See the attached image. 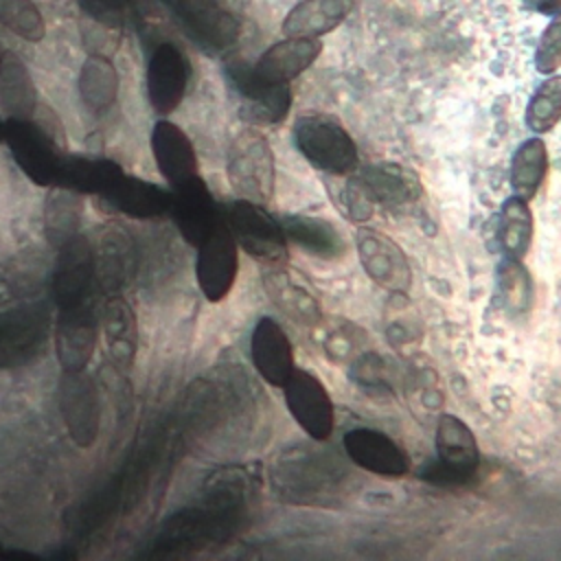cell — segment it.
<instances>
[{
	"label": "cell",
	"instance_id": "cell-1",
	"mask_svg": "<svg viewBox=\"0 0 561 561\" xmlns=\"http://www.w3.org/2000/svg\"><path fill=\"white\" fill-rule=\"evenodd\" d=\"M296 147L320 171L348 173L357 167V147L348 131L327 116H302L294 127Z\"/></svg>",
	"mask_w": 561,
	"mask_h": 561
},
{
	"label": "cell",
	"instance_id": "cell-2",
	"mask_svg": "<svg viewBox=\"0 0 561 561\" xmlns=\"http://www.w3.org/2000/svg\"><path fill=\"white\" fill-rule=\"evenodd\" d=\"M228 178L232 188L241 193V199L256 204L270 199L274 188V156L261 134L245 129L232 140Z\"/></svg>",
	"mask_w": 561,
	"mask_h": 561
},
{
	"label": "cell",
	"instance_id": "cell-3",
	"mask_svg": "<svg viewBox=\"0 0 561 561\" xmlns=\"http://www.w3.org/2000/svg\"><path fill=\"white\" fill-rule=\"evenodd\" d=\"M416 193L419 182L414 173L392 164L366 167L346 186V208L353 219H364L370 215L375 202L386 206L405 204L412 202Z\"/></svg>",
	"mask_w": 561,
	"mask_h": 561
},
{
	"label": "cell",
	"instance_id": "cell-4",
	"mask_svg": "<svg viewBox=\"0 0 561 561\" xmlns=\"http://www.w3.org/2000/svg\"><path fill=\"white\" fill-rule=\"evenodd\" d=\"M237 243L250 254L267 263L287 259V237L283 226L256 202L237 199L224 215Z\"/></svg>",
	"mask_w": 561,
	"mask_h": 561
},
{
	"label": "cell",
	"instance_id": "cell-5",
	"mask_svg": "<svg viewBox=\"0 0 561 561\" xmlns=\"http://www.w3.org/2000/svg\"><path fill=\"white\" fill-rule=\"evenodd\" d=\"M197 248V285L206 300L219 302L230 294L239 272V243L224 215Z\"/></svg>",
	"mask_w": 561,
	"mask_h": 561
},
{
	"label": "cell",
	"instance_id": "cell-6",
	"mask_svg": "<svg viewBox=\"0 0 561 561\" xmlns=\"http://www.w3.org/2000/svg\"><path fill=\"white\" fill-rule=\"evenodd\" d=\"M4 140L20 169L42 186L57 184L64 164L61 147H57L33 118H11L4 127Z\"/></svg>",
	"mask_w": 561,
	"mask_h": 561
},
{
	"label": "cell",
	"instance_id": "cell-7",
	"mask_svg": "<svg viewBox=\"0 0 561 561\" xmlns=\"http://www.w3.org/2000/svg\"><path fill=\"white\" fill-rule=\"evenodd\" d=\"M59 412L72 443L81 449L92 447L101 430V399L85 370H64L59 381Z\"/></svg>",
	"mask_w": 561,
	"mask_h": 561
},
{
	"label": "cell",
	"instance_id": "cell-8",
	"mask_svg": "<svg viewBox=\"0 0 561 561\" xmlns=\"http://www.w3.org/2000/svg\"><path fill=\"white\" fill-rule=\"evenodd\" d=\"M283 390L296 423L316 440L329 438L333 432V403L324 386L311 373L294 368Z\"/></svg>",
	"mask_w": 561,
	"mask_h": 561
},
{
	"label": "cell",
	"instance_id": "cell-9",
	"mask_svg": "<svg viewBox=\"0 0 561 561\" xmlns=\"http://www.w3.org/2000/svg\"><path fill=\"white\" fill-rule=\"evenodd\" d=\"M438 462L432 467L430 478L440 482H462L480 462V451L471 430L454 414H443L436 427Z\"/></svg>",
	"mask_w": 561,
	"mask_h": 561
},
{
	"label": "cell",
	"instance_id": "cell-10",
	"mask_svg": "<svg viewBox=\"0 0 561 561\" xmlns=\"http://www.w3.org/2000/svg\"><path fill=\"white\" fill-rule=\"evenodd\" d=\"M94 276V254L90 241L72 234L59 245L57 265L53 272V298L59 309L77 307L88 300Z\"/></svg>",
	"mask_w": 561,
	"mask_h": 561
},
{
	"label": "cell",
	"instance_id": "cell-11",
	"mask_svg": "<svg viewBox=\"0 0 561 561\" xmlns=\"http://www.w3.org/2000/svg\"><path fill=\"white\" fill-rule=\"evenodd\" d=\"M171 195V213L178 224L180 234L191 243L199 245L221 219V213L215 206V199L202 178H191L178 186Z\"/></svg>",
	"mask_w": 561,
	"mask_h": 561
},
{
	"label": "cell",
	"instance_id": "cell-12",
	"mask_svg": "<svg viewBox=\"0 0 561 561\" xmlns=\"http://www.w3.org/2000/svg\"><path fill=\"white\" fill-rule=\"evenodd\" d=\"M169 4L199 44L226 50L239 37V22L217 0H162Z\"/></svg>",
	"mask_w": 561,
	"mask_h": 561
},
{
	"label": "cell",
	"instance_id": "cell-13",
	"mask_svg": "<svg viewBox=\"0 0 561 561\" xmlns=\"http://www.w3.org/2000/svg\"><path fill=\"white\" fill-rule=\"evenodd\" d=\"M96 318L83 302L59 309L55 324V351L64 370H83L96 346Z\"/></svg>",
	"mask_w": 561,
	"mask_h": 561
},
{
	"label": "cell",
	"instance_id": "cell-14",
	"mask_svg": "<svg viewBox=\"0 0 561 561\" xmlns=\"http://www.w3.org/2000/svg\"><path fill=\"white\" fill-rule=\"evenodd\" d=\"M188 83V64L178 46L164 42L160 44L149 59L147 68V88H149V101L156 112L169 114L173 112Z\"/></svg>",
	"mask_w": 561,
	"mask_h": 561
},
{
	"label": "cell",
	"instance_id": "cell-15",
	"mask_svg": "<svg viewBox=\"0 0 561 561\" xmlns=\"http://www.w3.org/2000/svg\"><path fill=\"white\" fill-rule=\"evenodd\" d=\"M344 449L355 465L370 473L383 478H401L408 473L405 454L383 432L368 427L351 430L344 436Z\"/></svg>",
	"mask_w": 561,
	"mask_h": 561
},
{
	"label": "cell",
	"instance_id": "cell-16",
	"mask_svg": "<svg viewBox=\"0 0 561 561\" xmlns=\"http://www.w3.org/2000/svg\"><path fill=\"white\" fill-rule=\"evenodd\" d=\"M250 355L259 375L270 386L283 388L294 370V355L285 331L272 318H261L256 322L250 340Z\"/></svg>",
	"mask_w": 561,
	"mask_h": 561
},
{
	"label": "cell",
	"instance_id": "cell-17",
	"mask_svg": "<svg viewBox=\"0 0 561 561\" xmlns=\"http://www.w3.org/2000/svg\"><path fill=\"white\" fill-rule=\"evenodd\" d=\"M228 77L250 103L254 121L280 123L287 116L291 105V90L287 83H265L254 75L252 66L241 61L228 66Z\"/></svg>",
	"mask_w": 561,
	"mask_h": 561
},
{
	"label": "cell",
	"instance_id": "cell-18",
	"mask_svg": "<svg viewBox=\"0 0 561 561\" xmlns=\"http://www.w3.org/2000/svg\"><path fill=\"white\" fill-rule=\"evenodd\" d=\"M320 50L322 44L316 37H287L270 46L252 70L265 83H287L307 70Z\"/></svg>",
	"mask_w": 561,
	"mask_h": 561
},
{
	"label": "cell",
	"instance_id": "cell-19",
	"mask_svg": "<svg viewBox=\"0 0 561 561\" xmlns=\"http://www.w3.org/2000/svg\"><path fill=\"white\" fill-rule=\"evenodd\" d=\"M151 151L160 173L173 184L197 175V158L188 136L171 121H158L151 131Z\"/></svg>",
	"mask_w": 561,
	"mask_h": 561
},
{
	"label": "cell",
	"instance_id": "cell-20",
	"mask_svg": "<svg viewBox=\"0 0 561 561\" xmlns=\"http://www.w3.org/2000/svg\"><path fill=\"white\" fill-rule=\"evenodd\" d=\"M353 11V0H302L283 20L287 37H320L333 31Z\"/></svg>",
	"mask_w": 561,
	"mask_h": 561
},
{
	"label": "cell",
	"instance_id": "cell-21",
	"mask_svg": "<svg viewBox=\"0 0 561 561\" xmlns=\"http://www.w3.org/2000/svg\"><path fill=\"white\" fill-rule=\"evenodd\" d=\"M0 105L11 118H31L37 110L33 77L13 53H4L0 61Z\"/></svg>",
	"mask_w": 561,
	"mask_h": 561
},
{
	"label": "cell",
	"instance_id": "cell-22",
	"mask_svg": "<svg viewBox=\"0 0 561 561\" xmlns=\"http://www.w3.org/2000/svg\"><path fill=\"white\" fill-rule=\"evenodd\" d=\"M283 232L287 241L320 259H337L344 254V239L340 230L327 219L294 215L283 221Z\"/></svg>",
	"mask_w": 561,
	"mask_h": 561
},
{
	"label": "cell",
	"instance_id": "cell-23",
	"mask_svg": "<svg viewBox=\"0 0 561 561\" xmlns=\"http://www.w3.org/2000/svg\"><path fill=\"white\" fill-rule=\"evenodd\" d=\"M125 171L105 158H81V160H64L57 184L75 191V193H101L107 195L121 180Z\"/></svg>",
	"mask_w": 561,
	"mask_h": 561
},
{
	"label": "cell",
	"instance_id": "cell-24",
	"mask_svg": "<svg viewBox=\"0 0 561 561\" xmlns=\"http://www.w3.org/2000/svg\"><path fill=\"white\" fill-rule=\"evenodd\" d=\"M359 252L366 272L381 285L390 289H403L410 283V272L401 252L386 237L364 234L359 241Z\"/></svg>",
	"mask_w": 561,
	"mask_h": 561
},
{
	"label": "cell",
	"instance_id": "cell-25",
	"mask_svg": "<svg viewBox=\"0 0 561 561\" xmlns=\"http://www.w3.org/2000/svg\"><path fill=\"white\" fill-rule=\"evenodd\" d=\"M107 197L127 215L134 217H153L171 208V193L164 188L134 180L125 175L110 193Z\"/></svg>",
	"mask_w": 561,
	"mask_h": 561
},
{
	"label": "cell",
	"instance_id": "cell-26",
	"mask_svg": "<svg viewBox=\"0 0 561 561\" xmlns=\"http://www.w3.org/2000/svg\"><path fill=\"white\" fill-rule=\"evenodd\" d=\"M79 92L92 112L107 110L118 92V75L114 64L103 55H90L79 75Z\"/></svg>",
	"mask_w": 561,
	"mask_h": 561
},
{
	"label": "cell",
	"instance_id": "cell-27",
	"mask_svg": "<svg viewBox=\"0 0 561 561\" xmlns=\"http://www.w3.org/2000/svg\"><path fill=\"white\" fill-rule=\"evenodd\" d=\"M548 171V151L543 140L530 138L526 140L513 156L511 164V186L517 197L530 202Z\"/></svg>",
	"mask_w": 561,
	"mask_h": 561
},
{
	"label": "cell",
	"instance_id": "cell-28",
	"mask_svg": "<svg viewBox=\"0 0 561 561\" xmlns=\"http://www.w3.org/2000/svg\"><path fill=\"white\" fill-rule=\"evenodd\" d=\"M533 239V215L528 202L513 195L504 202L500 213L497 241L506 259H524Z\"/></svg>",
	"mask_w": 561,
	"mask_h": 561
},
{
	"label": "cell",
	"instance_id": "cell-29",
	"mask_svg": "<svg viewBox=\"0 0 561 561\" xmlns=\"http://www.w3.org/2000/svg\"><path fill=\"white\" fill-rule=\"evenodd\" d=\"M44 335L37 316L18 313L0 324V364H15L28 357Z\"/></svg>",
	"mask_w": 561,
	"mask_h": 561
},
{
	"label": "cell",
	"instance_id": "cell-30",
	"mask_svg": "<svg viewBox=\"0 0 561 561\" xmlns=\"http://www.w3.org/2000/svg\"><path fill=\"white\" fill-rule=\"evenodd\" d=\"M561 118V77L546 79L526 107V125L535 134L550 131Z\"/></svg>",
	"mask_w": 561,
	"mask_h": 561
},
{
	"label": "cell",
	"instance_id": "cell-31",
	"mask_svg": "<svg viewBox=\"0 0 561 561\" xmlns=\"http://www.w3.org/2000/svg\"><path fill=\"white\" fill-rule=\"evenodd\" d=\"M77 219H79V204L75 191H61L57 195L48 197L46 204V234L48 241L57 248L77 234Z\"/></svg>",
	"mask_w": 561,
	"mask_h": 561
},
{
	"label": "cell",
	"instance_id": "cell-32",
	"mask_svg": "<svg viewBox=\"0 0 561 561\" xmlns=\"http://www.w3.org/2000/svg\"><path fill=\"white\" fill-rule=\"evenodd\" d=\"M0 22L26 42H39L46 33L44 18L31 0H0Z\"/></svg>",
	"mask_w": 561,
	"mask_h": 561
},
{
	"label": "cell",
	"instance_id": "cell-33",
	"mask_svg": "<svg viewBox=\"0 0 561 561\" xmlns=\"http://www.w3.org/2000/svg\"><path fill=\"white\" fill-rule=\"evenodd\" d=\"M497 276H500V291H502L504 305L515 313L526 311L533 300V287H530L528 272L522 267V261L504 256Z\"/></svg>",
	"mask_w": 561,
	"mask_h": 561
},
{
	"label": "cell",
	"instance_id": "cell-34",
	"mask_svg": "<svg viewBox=\"0 0 561 561\" xmlns=\"http://www.w3.org/2000/svg\"><path fill=\"white\" fill-rule=\"evenodd\" d=\"M535 66L543 75H552L561 68V9L552 13V20L548 22L539 37Z\"/></svg>",
	"mask_w": 561,
	"mask_h": 561
},
{
	"label": "cell",
	"instance_id": "cell-35",
	"mask_svg": "<svg viewBox=\"0 0 561 561\" xmlns=\"http://www.w3.org/2000/svg\"><path fill=\"white\" fill-rule=\"evenodd\" d=\"M105 322H107V335L112 342L114 353L131 351L134 342V320L131 311L127 309L125 302H110L105 309Z\"/></svg>",
	"mask_w": 561,
	"mask_h": 561
},
{
	"label": "cell",
	"instance_id": "cell-36",
	"mask_svg": "<svg viewBox=\"0 0 561 561\" xmlns=\"http://www.w3.org/2000/svg\"><path fill=\"white\" fill-rule=\"evenodd\" d=\"M90 2L103 11H121L125 4V0H90Z\"/></svg>",
	"mask_w": 561,
	"mask_h": 561
},
{
	"label": "cell",
	"instance_id": "cell-37",
	"mask_svg": "<svg viewBox=\"0 0 561 561\" xmlns=\"http://www.w3.org/2000/svg\"><path fill=\"white\" fill-rule=\"evenodd\" d=\"M535 2L543 13H554L561 9V0H535Z\"/></svg>",
	"mask_w": 561,
	"mask_h": 561
},
{
	"label": "cell",
	"instance_id": "cell-38",
	"mask_svg": "<svg viewBox=\"0 0 561 561\" xmlns=\"http://www.w3.org/2000/svg\"><path fill=\"white\" fill-rule=\"evenodd\" d=\"M4 127H7V123L0 118V140H4Z\"/></svg>",
	"mask_w": 561,
	"mask_h": 561
},
{
	"label": "cell",
	"instance_id": "cell-39",
	"mask_svg": "<svg viewBox=\"0 0 561 561\" xmlns=\"http://www.w3.org/2000/svg\"><path fill=\"white\" fill-rule=\"evenodd\" d=\"M2 55H4V53H2V46H0V61H2Z\"/></svg>",
	"mask_w": 561,
	"mask_h": 561
}]
</instances>
